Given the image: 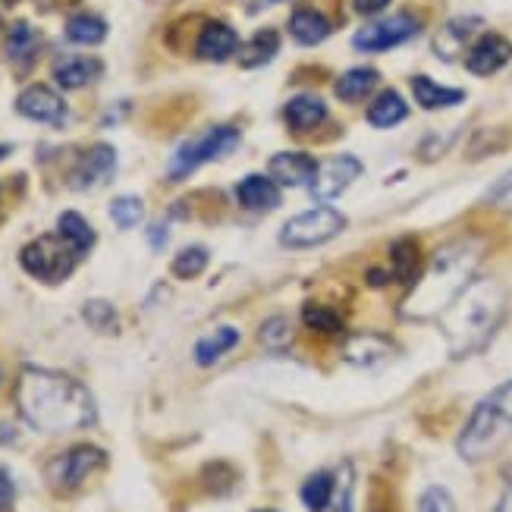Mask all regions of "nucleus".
Listing matches in <instances>:
<instances>
[{
  "mask_svg": "<svg viewBox=\"0 0 512 512\" xmlns=\"http://www.w3.org/2000/svg\"><path fill=\"white\" fill-rule=\"evenodd\" d=\"M390 255H393V274L399 280H415L418 277V246H415V242H409V239L393 242Z\"/></svg>",
  "mask_w": 512,
  "mask_h": 512,
  "instance_id": "473e14b6",
  "label": "nucleus"
},
{
  "mask_svg": "<svg viewBox=\"0 0 512 512\" xmlns=\"http://www.w3.org/2000/svg\"><path fill=\"white\" fill-rule=\"evenodd\" d=\"M406 117H409V104H406L403 95L393 92V88H387V92L377 95L371 101V107H368V123L377 126V129H393Z\"/></svg>",
  "mask_w": 512,
  "mask_h": 512,
  "instance_id": "412c9836",
  "label": "nucleus"
},
{
  "mask_svg": "<svg viewBox=\"0 0 512 512\" xmlns=\"http://www.w3.org/2000/svg\"><path fill=\"white\" fill-rule=\"evenodd\" d=\"M412 95H415L418 107H425V110H443V107H453V104L465 101L462 88H447V85H440L428 76L412 79Z\"/></svg>",
  "mask_w": 512,
  "mask_h": 512,
  "instance_id": "6ab92c4d",
  "label": "nucleus"
},
{
  "mask_svg": "<svg viewBox=\"0 0 512 512\" xmlns=\"http://www.w3.org/2000/svg\"><path fill=\"white\" fill-rule=\"evenodd\" d=\"M267 167H271V180L277 186H305L318 173V161L305 151H280Z\"/></svg>",
  "mask_w": 512,
  "mask_h": 512,
  "instance_id": "ddd939ff",
  "label": "nucleus"
},
{
  "mask_svg": "<svg viewBox=\"0 0 512 512\" xmlns=\"http://www.w3.org/2000/svg\"><path fill=\"white\" fill-rule=\"evenodd\" d=\"M393 346L384 337H371V333H362V337H352L343 349L346 362L359 365V368H377L393 359Z\"/></svg>",
  "mask_w": 512,
  "mask_h": 512,
  "instance_id": "f3484780",
  "label": "nucleus"
},
{
  "mask_svg": "<svg viewBox=\"0 0 512 512\" xmlns=\"http://www.w3.org/2000/svg\"><path fill=\"white\" fill-rule=\"evenodd\" d=\"M333 500H337V512H352V469L349 465L337 478V494H333Z\"/></svg>",
  "mask_w": 512,
  "mask_h": 512,
  "instance_id": "58836bf2",
  "label": "nucleus"
},
{
  "mask_svg": "<svg viewBox=\"0 0 512 512\" xmlns=\"http://www.w3.org/2000/svg\"><path fill=\"white\" fill-rule=\"evenodd\" d=\"M236 202L249 211H271L280 205V186L271 180V176L252 173L236 186Z\"/></svg>",
  "mask_w": 512,
  "mask_h": 512,
  "instance_id": "dca6fc26",
  "label": "nucleus"
},
{
  "mask_svg": "<svg viewBox=\"0 0 512 512\" xmlns=\"http://www.w3.org/2000/svg\"><path fill=\"white\" fill-rule=\"evenodd\" d=\"M107 38V22L95 13H76L66 22V41L73 44H101Z\"/></svg>",
  "mask_w": 512,
  "mask_h": 512,
  "instance_id": "c85d7f7f",
  "label": "nucleus"
},
{
  "mask_svg": "<svg viewBox=\"0 0 512 512\" xmlns=\"http://www.w3.org/2000/svg\"><path fill=\"white\" fill-rule=\"evenodd\" d=\"M208 267V249L205 246H186L180 255L173 258V277L192 280Z\"/></svg>",
  "mask_w": 512,
  "mask_h": 512,
  "instance_id": "2f4dec72",
  "label": "nucleus"
},
{
  "mask_svg": "<svg viewBox=\"0 0 512 512\" xmlns=\"http://www.w3.org/2000/svg\"><path fill=\"white\" fill-rule=\"evenodd\" d=\"M512 440V381L487 393L465 421L456 450L465 462H484L497 456Z\"/></svg>",
  "mask_w": 512,
  "mask_h": 512,
  "instance_id": "20e7f679",
  "label": "nucleus"
},
{
  "mask_svg": "<svg viewBox=\"0 0 512 512\" xmlns=\"http://www.w3.org/2000/svg\"><path fill=\"white\" fill-rule=\"evenodd\" d=\"M239 343V330L236 327H217L208 337H202L195 343V362L202 368H211L214 362H220L230 349H236Z\"/></svg>",
  "mask_w": 512,
  "mask_h": 512,
  "instance_id": "5701e85b",
  "label": "nucleus"
},
{
  "mask_svg": "<svg viewBox=\"0 0 512 512\" xmlns=\"http://www.w3.org/2000/svg\"><path fill=\"white\" fill-rule=\"evenodd\" d=\"M117 170V151L110 145H95L92 151H85V158L79 161L73 173V186L76 189H95L107 183Z\"/></svg>",
  "mask_w": 512,
  "mask_h": 512,
  "instance_id": "4468645a",
  "label": "nucleus"
},
{
  "mask_svg": "<svg viewBox=\"0 0 512 512\" xmlns=\"http://www.w3.org/2000/svg\"><path fill=\"white\" fill-rule=\"evenodd\" d=\"M359 176H362L359 158H352V154H340V158H330L327 164H318L315 180L308 183L311 198H315L318 205H330L333 198H340L355 180H359Z\"/></svg>",
  "mask_w": 512,
  "mask_h": 512,
  "instance_id": "9d476101",
  "label": "nucleus"
},
{
  "mask_svg": "<svg viewBox=\"0 0 512 512\" xmlns=\"http://www.w3.org/2000/svg\"><path fill=\"white\" fill-rule=\"evenodd\" d=\"M57 233L70 242L73 249H79L82 255L95 246V230L88 227V220L76 211H63L60 220H57Z\"/></svg>",
  "mask_w": 512,
  "mask_h": 512,
  "instance_id": "c756f323",
  "label": "nucleus"
},
{
  "mask_svg": "<svg viewBox=\"0 0 512 512\" xmlns=\"http://www.w3.org/2000/svg\"><path fill=\"white\" fill-rule=\"evenodd\" d=\"M333 494H337V478L330 472H315L302 484V503L308 512H327L333 503Z\"/></svg>",
  "mask_w": 512,
  "mask_h": 512,
  "instance_id": "bb28decb",
  "label": "nucleus"
},
{
  "mask_svg": "<svg viewBox=\"0 0 512 512\" xmlns=\"http://www.w3.org/2000/svg\"><path fill=\"white\" fill-rule=\"evenodd\" d=\"M16 406L22 418L35 431L44 434H70L92 428L98 409L92 393L76 377L48 371V368H22L16 381Z\"/></svg>",
  "mask_w": 512,
  "mask_h": 512,
  "instance_id": "f257e3e1",
  "label": "nucleus"
},
{
  "mask_svg": "<svg viewBox=\"0 0 512 512\" xmlns=\"http://www.w3.org/2000/svg\"><path fill=\"white\" fill-rule=\"evenodd\" d=\"M302 318H305V324L311 330H321V333H337V330H343V318L333 308H324V305H305Z\"/></svg>",
  "mask_w": 512,
  "mask_h": 512,
  "instance_id": "72a5a7b5",
  "label": "nucleus"
},
{
  "mask_svg": "<svg viewBox=\"0 0 512 512\" xmlns=\"http://www.w3.org/2000/svg\"><path fill=\"white\" fill-rule=\"evenodd\" d=\"M352 7H355V13H362V16H377V13H384L390 7V0H352Z\"/></svg>",
  "mask_w": 512,
  "mask_h": 512,
  "instance_id": "a19ab883",
  "label": "nucleus"
},
{
  "mask_svg": "<svg viewBox=\"0 0 512 512\" xmlns=\"http://www.w3.org/2000/svg\"><path fill=\"white\" fill-rule=\"evenodd\" d=\"M487 202H491L494 208H500V211H512V170L506 176H500V180L491 186V192H487Z\"/></svg>",
  "mask_w": 512,
  "mask_h": 512,
  "instance_id": "4c0bfd02",
  "label": "nucleus"
},
{
  "mask_svg": "<svg viewBox=\"0 0 512 512\" xmlns=\"http://www.w3.org/2000/svg\"><path fill=\"white\" fill-rule=\"evenodd\" d=\"M239 51V35L227 26V22H208L195 41V54L202 60H227Z\"/></svg>",
  "mask_w": 512,
  "mask_h": 512,
  "instance_id": "2eb2a0df",
  "label": "nucleus"
},
{
  "mask_svg": "<svg viewBox=\"0 0 512 512\" xmlns=\"http://www.w3.org/2000/svg\"><path fill=\"white\" fill-rule=\"evenodd\" d=\"M478 261H481V246L472 239H459V242H450V246H443L431 258L428 271L415 280L406 302L399 305L403 318H409V321L440 318L462 289L475 280L472 274H475Z\"/></svg>",
  "mask_w": 512,
  "mask_h": 512,
  "instance_id": "7ed1b4c3",
  "label": "nucleus"
},
{
  "mask_svg": "<svg viewBox=\"0 0 512 512\" xmlns=\"http://www.w3.org/2000/svg\"><path fill=\"white\" fill-rule=\"evenodd\" d=\"M506 315V289L491 280L478 277L453 299V305L440 315V330L447 337L453 359H469L494 340Z\"/></svg>",
  "mask_w": 512,
  "mask_h": 512,
  "instance_id": "f03ea898",
  "label": "nucleus"
},
{
  "mask_svg": "<svg viewBox=\"0 0 512 512\" xmlns=\"http://www.w3.org/2000/svg\"><path fill=\"white\" fill-rule=\"evenodd\" d=\"M236 145H239V129L236 126H214V129L202 132L198 139L183 142L180 148H176L173 161H170V170H167L170 180H183V176L195 173L202 164L224 158V154H230Z\"/></svg>",
  "mask_w": 512,
  "mask_h": 512,
  "instance_id": "423d86ee",
  "label": "nucleus"
},
{
  "mask_svg": "<svg viewBox=\"0 0 512 512\" xmlns=\"http://www.w3.org/2000/svg\"><path fill=\"white\" fill-rule=\"evenodd\" d=\"M82 318H85L88 324H92L95 330H114V327H117V311H114V305L104 302V299L85 302Z\"/></svg>",
  "mask_w": 512,
  "mask_h": 512,
  "instance_id": "c9c22d12",
  "label": "nucleus"
},
{
  "mask_svg": "<svg viewBox=\"0 0 512 512\" xmlns=\"http://www.w3.org/2000/svg\"><path fill=\"white\" fill-rule=\"evenodd\" d=\"M286 123L305 132V129H315L327 120V104L318 95H296L293 101L286 104Z\"/></svg>",
  "mask_w": 512,
  "mask_h": 512,
  "instance_id": "4be33fe9",
  "label": "nucleus"
},
{
  "mask_svg": "<svg viewBox=\"0 0 512 512\" xmlns=\"http://www.w3.org/2000/svg\"><path fill=\"white\" fill-rule=\"evenodd\" d=\"M79 258L82 252L73 249L63 236H41L19 252V264L26 267V274L41 283H63L73 274Z\"/></svg>",
  "mask_w": 512,
  "mask_h": 512,
  "instance_id": "39448f33",
  "label": "nucleus"
},
{
  "mask_svg": "<svg viewBox=\"0 0 512 512\" xmlns=\"http://www.w3.org/2000/svg\"><path fill=\"white\" fill-rule=\"evenodd\" d=\"M258 337H261V346H267V349H286L289 340H293V327H289L286 318H271L261 324Z\"/></svg>",
  "mask_w": 512,
  "mask_h": 512,
  "instance_id": "f704fd0d",
  "label": "nucleus"
},
{
  "mask_svg": "<svg viewBox=\"0 0 512 512\" xmlns=\"http://www.w3.org/2000/svg\"><path fill=\"white\" fill-rule=\"evenodd\" d=\"M13 497H16V487H13V478L10 472L0 465V512H10L13 509Z\"/></svg>",
  "mask_w": 512,
  "mask_h": 512,
  "instance_id": "ea45409f",
  "label": "nucleus"
},
{
  "mask_svg": "<svg viewBox=\"0 0 512 512\" xmlns=\"http://www.w3.org/2000/svg\"><path fill=\"white\" fill-rule=\"evenodd\" d=\"M418 512H456V503H453V497H450L447 487L434 484V487H428L425 494H421Z\"/></svg>",
  "mask_w": 512,
  "mask_h": 512,
  "instance_id": "e433bc0d",
  "label": "nucleus"
},
{
  "mask_svg": "<svg viewBox=\"0 0 512 512\" xmlns=\"http://www.w3.org/2000/svg\"><path fill=\"white\" fill-rule=\"evenodd\" d=\"M346 230V217L333 208H311L296 214L293 220H286L280 230V246L283 249H315L324 246L333 236H340Z\"/></svg>",
  "mask_w": 512,
  "mask_h": 512,
  "instance_id": "0eeeda50",
  "label": "nucleus"
},
{
  "mask_svg": "<svg viewBox=\"0 0 512 512\" xmlns=\"http://www.w3.org/2000/svg\"><path fill=\"white\" fill-rule=\"evenodd\" d=\"M142 217H145V202L139 195H120L110 202V220L120 230H132L136 224H142Z\"/></svg>",
  "mask_w": 512,
  "mask_h": 512,
  "instance_id": "7c9ffc66",
  "label": "nucleus"
},
{
  "mask_svg": "<svg viewBox=\"0 0 512 512\" xmlns=\"http://www.w3.org/2000/svg\"><path fill=\"white\" fill-rule=\"evenodd\" d=\"M377 79L381 76H377V70H371V66H355V70H349L337 79V98L340 101H362L377 85Z\"/></svg>",
  "mask_w": 512,
  "mask_h": 512,
  "instance_id": "cd10ccee",
  "label": "nucleus"
},
{
  "mask_svg": "<svg viewBox=\"0 0 512 512\" xmlns=\"http://www.w3.org/2000/svg\"><path fill=\"white\" fill-rule=\"evenodd\" d=\"M101 465H104V453L98 447H73V450H66L63 456L51 459L48 484L54 487L57 494H70L95 469H101Z\"/></svg>",
  "mask_w": 512,
  "mask_h": 512,
  "instance_id": "1a4fd4ad",
  "label": "nucleus"
},
{
  "mask_svg": "<svg viewBox=\"0 0 512 512\" xmlns=\"http://www.w3.org/2000/svg\"><path fill=\"white\" fill-rule=\"evenodd\" d=\"M38 48H41L38 32L29 26V22H16L7 35V57L19 66V70H29V63L35 60Z\"/></svg>",
  "mask_w": 512,
  "mask_h": 512,
  "instance_id": "393cba45",
  "label": "nucleus"
},
{
  "mask_svg": "<svg viewBox=\"0 0 512 512\" xmlns=\"http://www.w3.org/2000/svg\"><path fill=\"white\" fill-rule=\"evenodd\" d=\"M289 32H293V38L299 44L311 48V44H321L330 35V22H327L324 13L305 7V10H296L293 16H289Z\"/></svg>",
  "mask_w": 512,
  "mask_h": 512,
  "instance_id": "b1692460",
  "label": "nucleus"
},
{
  "mask_svg": "<svg viewBox=\"0 0 512 512\" xmlns=\"http://www.w3.org/2000/svg\"><path fill=\"white\" fill-rule=\"evenodd\" d=\"M164 239H167V227H154L151 230V249H164Z\"/></svg>",
  "mask_w": 512,
  "mask_h": 512,
  "instance_id": "37998d69",
  "label": "nucleus"
},
{
  "mask_svg": "<svg viewBox=\"0 0 512 512\" xmlns=\"http://www.w3.org/2000/svg\"><path fill=\"white\" fill-rule=\"evenodd\" d=\"M421 32V19L412 13H396L387 19H377L371 26L359 29L352 38L355 51H365V54H381L390 48H399V44L412 41Z\"/></svg>",
  "mask_w": 512,
  "mask_h": 512,
  "instance_id": "6e6552de",
  "label": "nucleus"
},
{
  "mask_svg": "<svg viewBox=\"0 0 512 512\" xmlns=\"http://www.w3.org/2000/svg\"><path fill=\"white\" fill-rule=\"evenodd\" d=\"M478 26H481V19H478V16H459V19L447 22V26H443V32L437 35V41H434V51H437L443 60L459 57L462 48H465V41L472 38V32H475Z\"/></svg>",
  "mask_w": 512,
  "mask_h": 512,
  "instance_id": "aec40b11",
  "label": "nucleus"
},
{
  "mask_svg": "<svg viewBox=\"0 0 512 512\" xmlns=\"http://www.w3.org/2000/svg\"><path fill=\"white\" fill-rule=\"evenodd\" d=\"M16 110L32 123L60 126L66 120V101L48 85H29L26 92L16 98Z\"/></svg>",
  "mask_w": 512,
  "mask_h": 512,
  "instance_id": "9b49d317",
  "label": "nucleus"
},
{
  "mask_svg": "<svg viewBox=\"0 0 512 512\" xmlns=\"http://www.w3.org/2000/svg\"><path fill=\"white\" fill-rule=\"evenodd\" d=\"M280 51V35L274 29H261L252 35V41L242 44L239 51V63L249 66V70H255V66H264L267 60H274Z\"/></svg>",
  "mask_w": 512,
  "mask_h": 512,
  "instance_id": "a878e982",
  "label": "nucleus"
},
{
  "mask_svg": "<svg viewBox=\"0 0 512 512\" xmlns=\"http://www.w3.org/2000/svg\"><path fill=\"white\" fill-rule=\"evenodd\" d=\"M101 73H104V66L95 57H66L54 66V79L60 88H66V92L92 85Z\"/></svg>",
  "mask_w": 512,
  "mask_h": 512,
  "instance_id": "a211bd4d",
  "label": "nucleus"
},
{
  "mask_svg": "<svg viewBox=\"0 0 512 512\" xmlns=\"http://www.w3.org/2000/svg\"><path fill=\"white\" fill-rule=\"evenodd\" d=\"M494 512H512V484H509V487H506V491L500 494V500H497Z\"/></svg>",
  "mask_w": 512,
  "mask_h": 512,
  "instance_id": "79ce46f5",
  "label": "nucleus"
},
{
  "mask_svg": "<svg viewBox=\"0 0 512 512\" xmlns=\"http://www.w3.org/2000/svg\"><path fill=\"white\" fill-rule=\"evenodd\" d=\"M509 60H512V41L497 32L481 35L469 48V54H465V66H469V73L475 76H494Z\"/></svg>",
  "mask_w": 512,
  "mask_h": 512,
  "instance_id": "f8f14e48",
  "label": "nucleus"
}]
</instances>
